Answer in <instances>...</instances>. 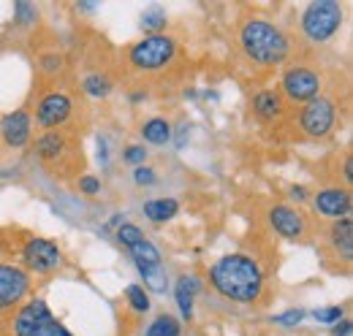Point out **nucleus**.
Instances as JSON below:
<instances>
[{
  "instance_id": "0eeeda50",
  "label": "nucleus",
  "mask_w": 353,
  "mask_h": 336,
  "mask_svg": "<svg viewBox=\"0 0 353 336\" xmlns=\"http://www.w3.org/2000/svg\"><path fill=\"white\" fill-rule=\"evenodd\" d=\"M22 258H25L28 269H33L36 274H49V271L60 269V263H63V252L46 239H30L22 250Z\"/></svg>"
},
{
  "instance_id": "6ab92c4d",
  "label": "nucleus",
  "mask_w": 353,
  "mask_h": 336,
  "mask_svg": "<svg viewBox=\"0 0 353 336\" xmlns=\"http://www.w3.org/2000/svg\"><path fill=\"white\" fill-rule=\"evenodd\" d=\"M253 109H256V114L261 120H274L283 106H280V98L274 92H259L256 101H253Z\"/></svg>"
},
{
  "instance_id": "c85d7f7f",
  "label": "nucleus",
  "mask_w": 353,
  "mask_h": 336,
  "mask_svg": "<svg viewBox=\"0 0 353 336\" xmlns=\"http://www.w3.org/2000/svg\"><path fill=\"white\" fill-rule=\"evenodd\" d=\"M133 182L136 185H155V171L147 166H139L133 171Z\"/></svg>"
},
{
  "instance_id": "a878e982",
  "label": "nucleus",
  "mask_w": 353,
  "mask_h": 336,
  "mask_svg": "<svg viewBox=\"0 0 353 336\" xmlns=\"http://www.w3.org/2000/svg\"><path fill=\"white\" fill-rule=\"evenodd\" d=\"M17 19H19V25L22 28H30V25H36V19H39V11L28 3V0H22V3H17Z\"/></svg>"
},
{
  "instance_id": "f3484780",
  "label": "nucleus",
  "mask_w": 353,
  "mask_h": 336,
  "mask_svg": "<svg viewBox=\"0 0 353 336\" xmlns=\"http://www.w3.org/2000/svg\"><path fill=\"white\" fill-rule=\"evenodd\" d=\"M176 211H179V204H176L174 198H155V201L144 204V214L152 222H166V220L174 217Z\"/></svg>"
},
{
  "instance_id": "473e14b6",
  "label": "nucleus",
  "mask_w": 353,
  "mask_h": 336,
  "mask_svg": "<svg viewBox=\"0 0 353 336\" xmlns=\"http://www.w3.org/2000/svg\"><path fill=\"white\" fill-rule=\"evenodd\" d=\"M348 334H351V323L348 320H343V323L334 326V336H348Z\"/></svg>"
},
{
  "instance_id": "7c9ffc66",
  "label": "nucleus",
  "mask_w": 353,
  "mask_h": 336,
  "mask_svg": "<svg viewBox=\"0 0 353 336\" xmlns=\"http://www.w3.org/2000/svg\"><path fill=\"white\" fill-rule=\"evenodd\" d=\"M123 158H125V163H136V166H141V163H144V158H147V152H144V147H128Z\"/></svg>"
},
{
  "instance_id": "5701e85b",
  "label": "nucleus",
  "mask_w": 353,
  "mask_h": 336,
  "mask_svg": "<svg viewBox=\"0 0 353 336\" xmlns=\"http://www.w3.org/2000/svg\"><path fill=\"white\" fill-rule=\"evenodd\" d=\"M163 25H166V11L161 6H152L141 14V28L144 30H161Z\"/></svg>"
},
{
  "instance_id": "72a5a7b5",
  "label": "nucleus",
  "mask_w": 353,
  "mask_h": 336,
  "mask_svg": "<svg viewBox=\"0 0 353 336\" xmlns=\"http://www.w3.org/2000/svg\"><path fill=\"white\" fill-rule=\"evenodd\" d=\"M60 63H63L60 57H46V60H44L46 71H57V68H60Z\"/></svg>"
},
{
  "instance_id": "4be33fe9",
  "label": "nucleus",
  "mask_w": 353,
  "mask_h": 336,
  "mask_svg": "<svg viewBox=\"0 0 353 336\" xmlns=\"http://www.w3.org/2000/svg\"><path fill=\"white\" fill-rule=\"evenodd\" d=\"M36 149H39V155L49 160V158H57V152L63 149V138H60V133H46L39 138V144H36Z\"/></svg>"
},
{
  "instance_id": "bb28decb",
  "label": "nucleus",
  "mask_w": 353,
  "mask_h": 336,
  "mask_svg": "<svg viewBox=\"0 0 353 336\" xmlns=\"http://www.w3.org/2000/svg\"><path fill=\"white\" fill-rule=\"evenodd\" d=\"M312 317H315V320H321V323H340V317H343V306L315 309V312H312Z\"/></svg>"
},
{
  "instance_id": "6e6552de",
  "label": "nucleus",
  "mask_w": 353,
  "mask_h": 336,
  "mask_svg": "<svg viewBox=\"0 0 353 336\" xmlns=\"http://www.w3.org/2000/svg\"><path fill=\"white\" fill-rule=\"evenodd\" d=\"M332 125H334V103L318 95L315 101H310L305 106V112H302V130L307 136L321 138V136H326L332 130Z\"/></svg>"
},
{
  "instance_id": "412c9836",
  "label": "nucleus",
  "mask_w": 353,
  "mask_h": 336,
  "mask_svg": "<svg viewBox=\"0 0 353 336\" xmlns=\"http://www.w3.org/2000/svg\"><path fill=\"white\" fill-rule=\"evenodd\" d=\"M144 336H179V323L172 315H161V317L152 320V326L147 328Z\"/></svg>"
},
{
  "instance_id": "1a4fd4ad",
  "label": "nucleus",
  "mask_w": 353,
  "mask_h": 336,
  "mask_svg": "<svg viewBox=\"0 0 353 336\" xmlns=\"http://www.w3.org/2000/svg\"><path fill=\"white\" fill-rule=\"evenodd\" d=\"M30 291V277L17 266H0V309L19 304Z\"/></svg>"
},
{
  "instance_id": "f704fd0d",
  "label": "nucleus",
  "mask_w": 353,
  "mask_h": 336,
  "mask_svg": "<svg viewBox=\"0 0 353 336\" xmlns=\"http://www.w3.org/2000/svg\"><path fill=\"white\" fill-rule=\"evenodd\" d=\"M351 179H353V160L348 158L345 160V182H351Z\"/></svg>"
},
{
  "instance_id": "4468645a",
  "label": "nucleus",
  "mask_w": 353,
  "mask_h": 336,
  "mask_svg": "<svg viewBox=\"0 0 353 336\" xmlns=\"http://www.w3.org/2000/svg\"><path fill=\"white\" fill-rule=\"evenodd\" d=\"M201 291V277L196 274H185L176 280V304H179V312L182 317H190L193 315V295Z\"/></svg>"
},
{
  "instance_id": "ddd939ff",
  "label": "nucleus",
  "mask_w": 353,
  "mask_h": 336,
  "mask_svg": "<svg viewBox=\"0 0 353 336\" xmlns=\"http://www.w3.org/2000/svg\"><path fill=\"white\" fill-rule=\"evenodd\" d=\"M315 209L326 217H345L351 209V193L348 190H340V187H332V190H321L315 196Z\"/></svg>"
},
{
  "instance_id": "9d476101",
  "label": "nucleus",
  "mask_w": 353,
  "mask_h": 336,
  "mask_svg": "<svg viewBox=\"0 0 353 336\" xmlns=\"http://www.w3.org/2000/svg\"><path fill=\"white\" fill-rule=\"evenodd\" d=\"M36 117H39V125L44 127L63 125L71 117V101H68V95H63V92L46 95L44 101L39 103V114Z\"/></svg>"
},
{
  "instance_id": "f03ea898",
  "label": "nucleus",
  "mask_w": 353,
  "mask_h": 336,
  "mask_svg": "<svg viewBox=\"0 0 353 336\" xmlns=\"http://www.w3.org/2000/svg\"><path fill=\"white\" fill-rule=\"evenodd\" d=\"M242 46H245L248 57L261 63V65L283 63L288 57V49H291L283 30L274 28L272 22H264V19H250L242 28Z\"/></svg>"
},
{
  "instance_id": "2f4dec72",
  "label": "nucleus",
  "mask_w": 353,
  "mask_h": 336,
  "mask_svg": "<svg viewBox=\"0 0 353 336\" xmlns=\"http://www.w3.org/2000/svg\"><path fill=\"white\" fill-rule=\"evenodd\" d=\"M79 187H82V193H90V196H92V193L101 190V182H98L95 176H85V179L79 182Z\"/></svg>"
},
{
  "instance_id": "dca6fc26",
  "label": "nucleus",
  "mask_w": 353,
  "mask_h": 336,
  "mask_svg": "<svg viewBox=\"0 0 353 336\" xmlns=\"http://www.w3.org/2000/svg\"><path fill=\"white\" fill-rule=\"evenodd\" d=\"M128 252H131V258L136 260V269L161 266V252H158V247L150 239H144V236H139L133 244H128Z\"/></svg>"
},
{
  "instance_id": "c756f323",
  "label": "nucleus",
  "mask_w": 353,
  "mask_h": 336,
  "mask_svg": "<svg viewBox=\"0 0 353 336\" xmlns=\"http://www.w3.org/2000/svg\"><path fill=\"white\" fill-rule=\"evenodd\" d=\"M302 317H305V312H302V309H294V312L277 315L274 323H277V326H296V323H302Z\"/></svg>"
},
{
  "instance_id": "423d86ee",
  "label": "nucleus",
  "mask_w": 353,
  "mask_h": 336,
  "mask_svg": "<svg viewBox=\"0 0 353 336\" xmlns=\"http://www.w3.org/2000/svg\"><path fill=\"white\" fill-rule=\"evenodd\" d=\"M283 90L291 101H299V103H310L318 98L321 92V79L315 71L310 68H291L285 76H283Z\"/></svg>"
},
{
  "instance_id": "f8f14e48",
  "label": "nucleus",
  "mask_w": 353,
  "mask_h": 336,
  "mask_svg": "<svg viewBox=\"0 0 353 336\" xmlns=\"http://www.w3.org/2000/svg\"><path fill=\"white\" fill-rule=\"evenodd\" d=\"M0 136L8 147H22L30 138V117L25 112H11L0 120Z\"/></svg>"
},
{
  "instance_id": "2eb2a0df",
  "label": "nucleus",
  "mask_w": 353,
  "mask_h": 336,
  "mask_svg": "<svg viewBox=\"0 0 353 336\" xmlns=\"http://www.w3.org/2000/svg\"><path fill=\"white\" fill-rule=\"evenodd\" d=\"M329 242H332L334 250L343 252L345 260H351V255H353V220L351 217H340V220L332 225Z\"/></svg>"
},
{
  "instance_id": "393cba45",
  "label": "nucleus",
  "mask_w": 353,
  "mask_h": 336,
  "mask_svg": "<svg viewBox=\"0 0 353 336\" xmlns=\"http://www.w3.org/2000/svg\"><path fill=\"white\" fill-rule=\"evenodd\" d=\"M125 295H128V301H131V306L136 312H147V309H150V295L144 293L139 285H128Z\"/></svg>"
},
{
  "instance_id": "7ed1b4c3",
  "label": "nucleus",
  "mask_w": 353,
  "mask_h": 336,
  "mask_svg": "<svg viewBox=\"0 0 353 336\" xmlns=\"http://www.w3.org/2000/svg\"><path fill=\"white\" fill-rule=\"evenodd\" d=\"M343 25V8L334 0H318L310 3L302 14V30L310 41H329Z\"/></svg>"
},
{
  "instance_id": "f257e3e1",
  "label": "nucleus",
  "mask_w": 353,
  "mask_h": 336,
  "mask_svg": "<svg viewBox=\"0 0 353 336\" xmlns=\"http://www.w3.org/2000/svg\"><path fill=\"white\" fill-rule=\"evenodd\" d=\"M210 282L218 293L231 298V301H256L264 291L261 269L248 255H225V258H221L210 271Z\"/></svg>"
},
{
  "instance_id": "c9c22d12",
  "label": "nucleus",
  "mask_w": 353,
  "mask_h": 336,
  "mask_svg": "<svg viewBox=\"0 0 353 336\" xmlns=\"http://www.w3.org/2000/svg\"><path fill=\"white\" fill-rule=\"evenodd\" d=\"M291 193H294V198H296V201H305V187H294Z\"/></svg>"
},
{
  "instance_id": "a211bd4d",
  "label": "nucleus",
  "mask_w": 353,
  "mask_h": 336,
  "mask_svg": "<svg viewBox=\"0 0 353 336\" xmlns=\"http://www.w3.org/2000/svg\"><path fill=\"white\" fill-rule=\"evenodd\" d=\"M141 136H144V141H150V144L161 147V144H166V141L172 138V125H169L166 120L155 117V120L144 123V127H141Z\"/></svg>"
},
{
  "instance_id": "39448f33",
  "label": "nucleus",
  "mask_w": 353,
  "mask_h": 336,
  "mask_svg": "<svg viewBox=\"0 0 353 336\" xmlns=\"http://www.w3.org/2000/svg\"><path fill=\"white\" fill-rule=\"evenodd\" d=\"M174 39L152 33V36H147L144 41H139L131 49V63L136 68H141V71H158V68H163L174 57Z\"/></svg>"
},
{
  "instance_id": "cd10ccee",
  "label": "nucleus",
  "mask_w": 353,
  "mask_h": 336,
  "mask_svg": "<svg viewBox=\"0 0 353 336\" xmlns=\"http://www.w3.org/2000/svg\"><path fill=\"white\" fill-rule=\"evenodd\" d=\"M139 236H144V233H141V231H139L136 225H123V228L117 231V239H120V242H123L125 247H128V244H133V242H136Z\"/></svg>"
},
{
  "instance_id": "aec40b11",
  "label": "nucleus",
  "mask_w": 353,
  "mask_h": 336,
  "mask_svg": "<svg viewBox=\"0 0 353 336\" xmlns=\"http://www.w3.org/2000/svg\"><path fill=\"white\" fill-rule=\"evenodd\" d=\"M139 271L144 277V285L152 293H166V271H163V266H147V269H139Z\"/></svg>"
},
{
  "instance_id": "b1692460",
  "label": "nucleus",
  "mask_w": 353,
  "mask_h": 336,
  "mask_svg": "<svg viewBox=\"0 0 353 336\" xmlns=\"http://www.w3.org/2000/svg\"><path fill=\"white\" fill-rule=\"evenodd\" d=\"M85 90H88L92 98H106L109 95V90H112V84L106 76H98V74H92L85 79Z\"/></svg>"
},
{
  "instance_id": "20e7f679",
  "label": "nucleus",
  "mask_w": 353,
  "mask_h": 336,
  "mask_svg": "<svg viewBox=\"0 0 353 336\" xmlns=\"http://www.w3.org/2000/svg\"><path fill=\"white\" fill-rule=\"evenodd\" d=\"M14 334L17 336H71L49 312L44 301H30L28 306L19 309L14 320Z\"/></svg>"
},
{
  "instance_id": "9b49d317",
  "label": "nucleus",
  "mask_w": 353,
  "mask_h": 336,
  "mask_svg": "<svg viewBox=\"0 0 353 336\" xmlns=\"http://www.w3.org/2000/svg\"><path fill=\"white\" fill-rule=\"evenodd\" d=\"M269 222L285 239H299L305 233V217L299 211H294L291 207H274L269 211Z\"/></svg>"
}]
</instances>
